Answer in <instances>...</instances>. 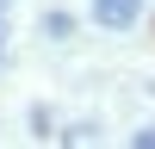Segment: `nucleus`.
Returning a JSON list of instances; mask_svg holds the SVG:
<instances>
[{
    "label": "nucleus",
    "instance_id": "1",
    "mask_svg": "<svg viewBox=\"0 0 155 149\" xmlns=\"http://www.w3.org/2000/svg\"><path fill=\"white\" fill-rule=\"evenodd\" d=\"M99 12H106V19H130V12H137V0H106Z\"/></svg>",
    "mask_w": 155,
    "mask_h": 149
}]
</instances>
